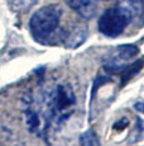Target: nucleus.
<instances>
[{"instance_id": "1", "label": "nucleus", "mask_w": 144, "mask_h": 146, "mask_svg": "<svg viewBox=\"0 0 144 146\" xmlns=\"http://www.w3.org/2000/svg\"><path fill=\"white\" fill-rule=\"evenodd\" d=\"M62 9L58 4H48L38 9L29 19V29L35 41L46 44L58 38L63 42L66 31L60 28Z\"/></svg>"}, {"instance_id": "2", "label": "nucleus", "mask_w": 144, "mask_h": 146, "mask_svg": "<svg viewBox=\"0 0 144 146\" xmlns=\"http://www.w3.org/2000/svg\"><path fill=\"white\" fill-rule=\"evenodd\" d=\"M128 24L126 18L116 7L106 9L98 21V28L100 33L109 38L119 37Z\"/></svg>"}, {"instance_id": "3", "label": "nucleus", "mask_w": 144, "mask_h": 146, "mask_svg": "<svg viewBox=\"0 0 144 146\" xmlns=\"http://www.w3.org/2000/svg\"><path fill=\"white\" fill-rule=\"evenodd\" d=\"M76 103V95L70 85H57L49 97V107L53 114H63Z\"/></svg>"}, {"instance_id": "4", "label": "nucleus", "mask_w": 144, "mask_h": 146, "mask_svg": "<svg viewBox=\"0 0 144 146\" xmlns=\"http://www.w3.org/2000/svg\"><path fill=\"white\" fill-rule=\"evenodd\" d=\"M116 8L123 13L129 24L138 22L144 15V0H119Z\"/></svg>"}, {"instance_id": "5", "label": "nucleus", "mask_w": 144, "mask_h": 146, "mask_svg": "<svg viewBox=\"0 0 144 146\" xmlns=\"http://www.w3.org/2000/svg\"><path fill=\"white\" fill-rule=\"evenodd\" d=\"M66 4L81 18L91 19L96 13V0H65Z\"/></svg>"}, {"instance_id": "6", "label": "nucleus", "mask_w": 144, "mask_h": 146, "mask_svg": "<svg viewBox=\"0 0 144 146\" xmlns=\"http://www.w3.org/2000/svg\"><path fill=\"white\" fill-rule=\"evenodd\" d=\"M87 28L80 26L75 27L72 31L67 32L66 31L65 38H63V44L67 48H77L79 46H81L87 38Z\"/></svg>"}, {"instance_id": "7", "label": "nucleus", "mask_w": 144, "mask_h": 146, "mask_svg": "<svg viewBox=\"0 0 144 146\" xmlns=\"http://www.w3.org/2000/svg\"><path fill=\"white\" fill-rule=\"evenodd\" d=\"M143 66H144V58H140V60L135 61V62L130 64V65L124 66V69L121 70V72H120L121 84H125L126 81H129L135 74H138V72L143 69Z\"/></svg>"}, {"instance_id": "8", "label": "nucleus", "mask_w": 144, "mask_h": 146, "mask_svg": "<svg viewBox=\"0 0 144 146\" xmlns=\"http://www.w3.org/2000/svg\"><path fill=\"white\" fill-rule=\"evenodd\" d=\"M7 1L14 13H26L37 4L38 0H7Z\"/></svg>"}, {"instance_id": "9", "label": "nucleus", "mask_w": 144, "mask_h": 146, "mask_svg": "<svg viewBox=\"0 0 144 146\" xmlns=\"http://www.w3.org/2000/svg\"><path fill=\"white\" fill-rule=\"evenodd\" d=\"M80 145L81 146H101L100 141H99L98 133L92 128H88L87 131H85L80 136Z\"/></svg>"}, {"instance_id": "10", "label": "nucleus", "mask_w": 144, "mask_h": 146, "mask_svg": "<svg viewBox=\"0 0 144 146\" xmlns=\"http://www.w3.org/2000/svg\"><path fill=\"white\" fill-rule=\"evenodd\" d=\"M26 122H27V126H28L30 132L38 131V128H39V126H41L39 116L37 114V112H34L30 108H28L26 111Z\"/></svg>"}, {"instance_id": "11", "label": "nucleus", "mask_w": 144, "mask_h": 146, "mask_svg": "<svg viewBox=\"0 0 144 146\" xmlns=\"http://www.w3.org/2000/svg\"><path fill=\"white\" fill-rule=\"evenodd\" d=\"M128 125H129V121L128 119H126V118H121L120 121H118V122L114 125V128H115V130L121 131V130H124V128H125Z\"/></svg>"}, {"instance_id": "12", "label": "nucleus", "mask_w": 144, "mask_h": 146, "mask_svg": "<svg viewBox=\"0 0 144 146\" xmlns=\"http://www.w3.org/2000/svg\"><path fill=\"white\" fill-rule=\"evenodd\" d=\"M134 109L137 112H139V113H143L144 114V103H142V102L135 103V104H134Z\"/></svg>"}]
</instances>
